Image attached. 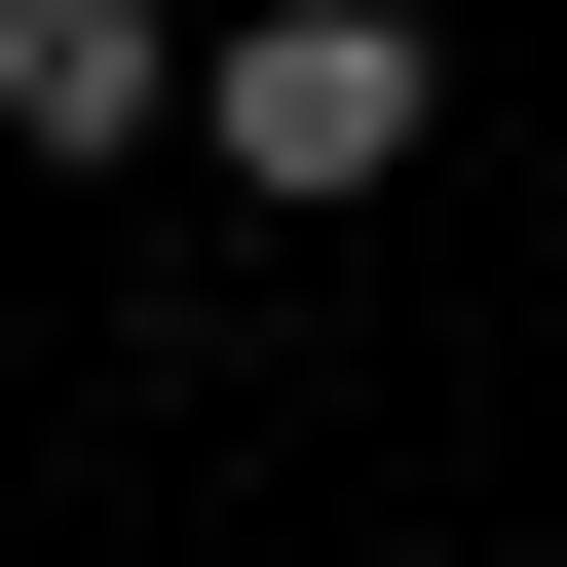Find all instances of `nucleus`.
<instances>
[{"label":"nucleus","mask_w":567,"mask_h":567,"mask_svg":"<svg viewBox=\"0 0 567 567\" xmlns=\"http://www.w3.org/2000/svg\"><path fill=\"white\" fill-rule=\"evenodd\" d=\"M454 152V39H416V0H227V39H189V189L227 227H379Z\"/></svg>","instance_id":"1"},{"label":"nucleus","mask_w":567,"mask_h":567,"mask_svg":"<svg viewBox=\"0 0 567 567\" xmlns=\"http://www.w3.org/2000/svg\"><path fill=\"white\" fill-rule=\"evenodd\" d=\"M0 152H39V189L189 152V0H0Z\"/></svg>","instance_id":"2"}]
</instances>
